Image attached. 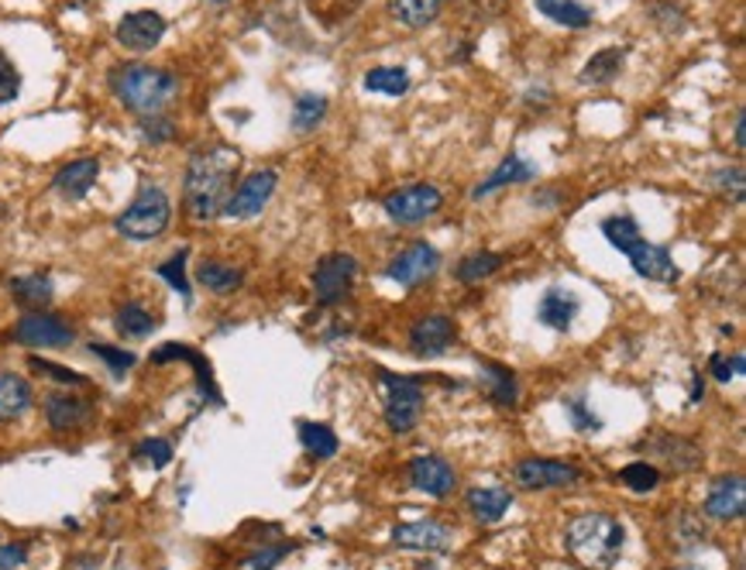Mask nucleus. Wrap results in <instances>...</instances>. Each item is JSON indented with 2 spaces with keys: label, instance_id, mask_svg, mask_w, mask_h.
I'll use <instances>...</instances> for the list:
<instances>
[{
  "label": "nucleus",
  "instance_id": "c03bdc74",
  "mask_svg": "<svg viewBox=\"0 0 746 570\" xmlns=\"http://www.w3.org/2000/svg\"><path fill=\"white\" fill-rule=\"evenodd\" d=\"M134 453H138V458H145L152 468H165L172 461V443L162 440V437H152V440H141L134 447Z\"/></svg>",
  "mask_w": 746,
  "mask_h": 570
},
{
  "label": "nucleus",
  "instance_id": "4be33fe9",
  "mask_svg": "<svg viewBox=\"0 0 746 570\" xmlns=\"http://www.w3.org/2000/svg\"><path fill=\"white\" fill-rule=\"evenodd\" d=\"M537 176V165L533 162H527L523 155H506L499 165H496V173L485 179V183H478L475 186V199H482V196H489V193H496V189H502V186H516V183H530Z\"/></svg>",
  "mask_w": 746,
  "mask_h": 570
},
{
  "label": "nucleus",
  "instance_id": "423d86ee",
  "mask_svg": "<svg viewBox=\"0 0 746 570\" xmlns=\"http://www.w3.org/2000/svg\"><path fill=\"white\" fill-rule=\"evenodd\" d=\"M379 385H382V413L392 434H410L417 430V423L423 416V403L426 392L420 385V379H407L379 368Z\"/></svg>",
  "mask_w": 746,
  "mask_h": 570
},
{
  "label": "nucleus",
  "instance_id": "5fc2aeb1",
  "mask_svg": "<svg viewBox=\"0 0 746 570\" xmlns=\"http://www.w3.org/2000/svg\"><path fill=\"white\" fill-rule=\"evenodd\" d=\"M681 570H692V567H681Z\"/></svg>",
  "mask_w": 746,
  "mask_h": 570
},
{
  "label": "nucleus",
  "instance_id": "79ce46f5",
  "mask_svg": "<svg viewBox=\"0 0 746 570\" xmlns=\"http://www.w3.org/2000/svg\"><path fill=\"white\" fill-rule=\"evenodd\" d=\"M21 94V73L18 66L11 63V55L0 48V107L4 103H14Z\"/></svg>",
  "mask_w": 746,
  "mask_h": 570
},
{
  "label": "nucleus",
  "instance_id": "c756f323",
  "mask_svg": "<svg viewBox=\"0 0 746 570\" xmlns=\"http://www.w3.org/2000/svg\"><path fill=\"white\" fill-rule=\"evenodd\" d=\"M671 544H674L678 550H684V553L705 544V526H702V519L695 516L692 508H678V512H671Z\"/></svg>",
  "mask_w": 746,
  "mask_h": 570
},
{
  "label": "nucleus",
  "instance_id": "a878e982",
  "mask_svg": "<svg viewBox=\"0 0 746 570\" xmlns=\"http://www.w3.org/2000/svg\"><path fill=\"white\" fill-rule=\"evenodd\" d=\"M465 505L472 508V516L478 523H499L512 508V495L506 489H472Z\"/></svg>",
  "mask_w": 746,
  "mask_h": 570
},
{
  "label": "nucleus",
  "instance_id": "a19ab883",
  "mask_svg": "<svg viewBox=\"0 0 746 570\" xmlns=\"http://www.w3.org/2000/svg\"><path fill=\"white\" fill-rule=\"evenodd\" d=\"M90 354H97L104 364H107V372L113 375V379H125L131 368H134V354L131 351H125V348H113V344H90Z\"/></svg>",
  "mask_w": 746,
  "mask_h": 570
},
{
  "label": "nucleus",
  "instance_id": "c9c22d12",
  "mask_svg": "<svg viewBox=\"0 0 746 570\" xmlns=\"http://www.w3.org/2000/svg\"><path fill=\"white\" fill-rule=\"evenodd\" d=\"M327 97L321 94H300L293 100V128L296 131H313L324 118H327Z\"/></svg>",
  "mask_w": 746,
  "mask_h": 570
},
{
  "label": "nucleus",
  "instance_id": "412c9836",
  "mask_svg": "<svg viewBox=\"0 0 746 570\" xmlns=\"http://www.w3.org/2000/svg\"><path fill=\"white\" fill-rule=\"evenodd\" d=\"M97 179H100V162L97 158H76V162L63 165L60 173H55L52 186L63 199H69V204H79V199L90 196Z\"/></svg>",
  "mask_w": 746,
  "mask_h": 570
},
{
  "label": "nucleus",
  "instance_id": "f3484780",
  "mask_svg": "<svg viewBox=\"0 0 746 570\" xmlns=\"http://www.w3.org/2000/svg\"><path fill=\"white\" fill-rule=\"evenodd\" d=\"M392 544L403 550H423V553H444L451 547V529L437 519L403 523L392 529Z\"/></svg>",
  "mask_w": 746,
  "mask_h": 570
},
{
  "label": "nucleus",
  "instance_id": "ea45409f",
  "mask_svg": "<svg viewBox=\"0 0 746 570\" xmlns=\"http://www.w3.org/2000/svg\"><path fill=\"white\" fill-rule=\"evenodd\" d=\"M457 11H462V18H468V21L489 24L509 11V0H457Z\"/></svg>",
  "mask_w": 746,
  "mask_h": 570
},
{
  "label": "nucleus",
  "instance_id": "603ef678",
  "mask_svg": "<svg viewBox=\"0 0 746 570\" xmlns=\"http://www.w3.org/2000/svg\"><path fill=\"white\" fill-rule=\"evenodd\" d=\"M733 141H736V152H743L746 138H743V113H736V128H733Z\"/></svg>",
  "mask_w": 746,
  "mask_h": 570
},
{
  "label": "nucleus",
  "instance_id": "2f4dec72",
  "mask_svg": "<svg viewBox=\"0 0 746 570\" xmlns=\"http://www.w3.org/2000/svg\"><path fill=\"white\" fill-rule=\"evenodd\" d=\"M300 443L310 458H334L337 453V434L331 430L327 423H310V419H300Z\"/></svg>",
  "mask_w": 746,
  "mask_h": 570
},
{
  "label": "nucleus",
  "instance_id": "aec40b11",
  "mask_svg": "<svg viewBox=\"0 0 746 570\" xmlns=\"http://www.w3.org/2000/svg\"><path fill=\"white\" fill-rule=\"evenodd\" d=\"M579 309H582V299L575 293L564 289V285H548L543 296H540V303H537V320L543 327L564 333V330H571V324H575Z\"/></svg>",
  "mask_w": 746,
  "mask_h": 570
},
{
  "label": "nucleus",
  "instance_id": "cd10ccee",
  "mask_svg": "<svg viewBox=\"0 0 746 570\" xmlns=\"http://www.w3.org/2000/svg\"><path fill=\"white\" fill-rule=\"evenodd\" d=\"M623 63H626L623 48H602L585 63L582 83H588V87H609V83L623 73Z\"/></svg>",
  "mask_w": 746,
  "mask_h": 570
},
{
  "label": "nucleus",
  "instance_id": "1a4fd4ad",
  "mask_svg": "<svg viewBox=\"0 0 746 570\" xmlns=\"http://www.w3.org/2000/svg\"><path fill=\"white\" fill-rule=\"evenodd\" d=\"M386 213L396 223H423L426 217H434L444 207V196L437 186L430 183H413L386 196Z\"/></svg>",
  "mask_w": 746,
  "mask_h": 570
},
{
  "label": "nucleus",
  "instance_id": "2eb2a0df",
  "mask_svg": "<svg viewBox=\"0 0 746 570\" xmlns=\"http://www.w3.org/2000/svg\"><path fill=\"white\" fill-rule=\"evenodd\" d=\"M702 512L709 519H720V523H733L746 512V481L739 474H723L712 481V489L705 495V505Z\"/></svg>",
  "mask_w": 746,
  "mask_h": 570
},
{
  "label": "nucleus",
  "instance_id": "4468645a",
  "mask_svg": "<svg viewBox=\"0 0 746 570\" xmlns=\"http://www.w3.org/2000/svg\"><path fill=\"white\" fill-rule=\"evenodd\" d=\"M454 344V320L447 313H426L410 327V351L423 361L441 358Z\"/></svg>",
  "mask_w": 746,
  "mask_h": 570
},
{
  "label": "nucleus",
  "instance_id": "f704fd0d",
  "mask_svg": "<svg viewBox=\"0 0 746 570\" xmlns=\"http://www.w3.org/2000/svg\"><path fill=\"white\" fill-rule=\"evenodd\" d=\"M502 254L499 251H475V254H468V259H462V265H457V282H465V285H475V282H482V278H489V275H496L499 268H502Z\"/></svg>",
  "mask_w": 746,
  "mask_h": 570
},
{
  "label": "nucleus",
  "instance_id": "5701e85b",
  "mask_svg": "<svg viewBox=\"0 0 746 570\" xmlns=\"http://www.w3.org/2000/svg\"><path fill=\"white\" fill-rule=\"evenodd\" d=\"M32 403H35L32 382L14 375V372L0 375V419H18V416H24L28 409H32Z\"/></svg>",
  "mask_w": 746,
  "mask_h": 570
},
{
  "label": "nucleus",
  "instance_id": "7ed1b4c3",
  "mask_svg": "<svg viewBox=\"0 0 746 570\" xmlns=\"http://www.w3.org/2000/svg\"><path fill=\"white\" fill-rule=\"evenodd\" d=\"M110 90L121 100V107H128L131 113H138V118H152V113L165 110L172 100H176L180 83L169 69L128 63L110 73Z\"/></svg>",
  "mask_w": 746,
  "mask_h": 570
},
{
  "label": "nucleus",
  "instance_id": "0eeeda50",
  "mask_svg": "<svg viewBox=\"0 0 746 570\" xmlns=\"http://www.w3.org/2000/svg\"><path fill=\"white\" fill-rule=\"evenodd\" d=\"M11 340L21 348H69L76 340V330L69 320L55 317V313H42V309H28L24 317L14 324Z\"/></svg>",
  "mask_w": 746,
  "mask_h": 570
},
{
  "label": "nucleus",
  "instance_id": "58836bf2",
  "mask_svg": "<svg viewBox=\"0 0 746 570\" xmlns=\"http://www.w3.org/2000/svg\"><path fill=\"white\" fill-rule=\"evenodd\" d=\"M564 413H567L571 426H575L579 434H598V430H602V419L592 413V406H588V398H585V395H567V398H564Z\"/></svg>",
  "mask_w": 746,
  "mask_h": 570
},
{
  "label": "nucleus",
  "instance_id": "72a5a7b5",
  "mask_svg": "<svg viewBox=\"0 0 746 570\" xmlns=\"http://www.w3.org/2000/svg\"><path fill=\"white\" fill-rule=\"evenodd\" d=\"M537 11L543 18L564 24V28H588L592 24V11L582 4V0H537Z\"/></svg>",
  "mask_w": 746,
  "mask_h": 570
},
{
  "label": "nucleus",
  "instance_id": "7c9ffc66",
  "mask_svg": "<svg viewBox=\"0 0 746 570\" xmlns=\"http://www.w3.org/2000/svg\"><path fill=\"white\" fill-rule=\"evenodd\" d=\"M113 327H118L121 337L138 340V337H149L159 327V320L141 303H125L118 313H113Z\"/></svg>",
  "mask_w": 746,
  "mask_h": 570
},
{
  "label": "nucleus",
  "instance_id": "393cba45",
  "mask_svg": "<svg viewBox=\"0 0 746 570\" xmlns=\"http://www.w3.org/2000/svg\"><path fill=\"white\" fill-rule=\"evenodd\" d=\"M386 11L403 28H426L444 11V0H386Z\"/></svg>",
  "mask_w": 746,
  "mask_h": 570
},
{
  "label": "nucleus",
  "instance_id": "f03ea898",
  "mask_svg": "<svg viewBox=\"0 0 746 570\" xmlns=\"http://www.w3.org/2000/svg\"><path fill=\"white\" fill-rule=\"evenodd\" d=\"M626 544V529L619 519L606 512H585V516L571 519L564 529V547L582 567L592 570H613Z\"/></svg>",
  "mask_w": 746,
  "mask_h": 570
},
{
  "label": "nucleus",
  "instance_id": "bb28decb",
  "mask_svg": "<svg viewBox=\"0 0 746 570\" xmlns=\"http://www.w3.org/2000/svg\"><path fill=\"white\" fill-rule=\"evenodd\" d=\"M482 379H485V392L493 395V403L512 409L516 403H520V385H516L512 372L496 361H482Z\"/></svg>",
  "mask_w": 746,
  "mask_h": 570
},
{
  "label": "nucleus",
  "instance_id": "f8f14e48",
  "mask_svg": "<svg viewBox=\"0 0 746 570\" xmlns=\"http://www.w3.org/2000/svg\"><path fill=\"white\" fill-rule=\"evenodd\" d=\"M437 268H441V251L434 244H426V241H417V244L399 251L396 259L389 262L386 278L396 282V285H407V289H413V285L426 282Z\"/></svg>",
  "mask_w": 746,
  "mask_h": 570
},
{
  "label": "nucleus",
  "instance_id": "49530a36",
  "mask_svg": "<svg viewBox=\"0 0 746 570\" xmlns=\"http://www.w3.org/2000/svg\"><path fill=\"white\" fill-rule=\"evenodd\" d=\"M650 18L664 28V35H678L684 32V14L674 4H650Z\"/></svg>",
  "mask_w": 746,
  "mask_h": 570
},
{
  "label": "nucleus",
  "instance_id": "37998d69",
  "mask_svg": "<svg viewBox=\"0 0 746 570\" xmlns=\"http://www.w3.org/2000/svg\"><path fill=\"white\" fill-rule=\"evenodd\" d=\"M141 138L149 141V145H165V141L176 138V124H172L169 118H159V113H152V118L141 121Z\"/></svg>",
  "mask_w": 746,
  "mask_h": 570
},
{
  "label": "nucleus",
  "instance_id": "9b49d317",
  "mask_svg": "<svg viewBox=\"0 0 746 570\" xmlns=\"http://www.w3.org/2000/svg\"><path fill=\"white\" fill-rule=\"evenodd\" d=\"M275 186H279V173H275V168H262V173L245 176L241 186L231 196H227L224 217H231V220H251V217H258V213L266 210L269 199H272Z\"/></svg>",
  "mask_w": 746,
  "mask_h": 570
},
{
  "label": "nucleus",
  "instance_id": "473e14b6",
  "mask_svg": "<svg viewBox=\"0 0 746 570\" xmlns=\"http://www.w3.org/2000/svg\"><path fill=\"white\" fill-rule=\"evenodd\" d=\"M11 296L28 309H39V306L52 303L55 289H52L48 275H18V278H11Z\"/></svg>",
  "mask_w": 746,
  "mask_h": 570
},
{
  "label": "nucleus",
  "instance_id": "39448f33",
  "mask_svg": "<svg viewBox=\"0 0 746 570\" xmlns=\"http://www.w3.org/2000/svg\"><path fill=\"white\" fill-rule=\"evenodd\" d=\"M172 220V204H169V193L145 183L138 189V196L131 204L118 213L113 220V231L128 241H155L165 234V227Z\"/></svg>",
  "mask_w": 746,
  "mask_h": 570
},
{
  "label": "nucleus",
  "instance_id": "a18cd8bd",
  "mask_svg": "<svg viewBox=\"0 0 746 570\" xmlns=\"http://www.w3.org/2000/svg\"><path fill=\"white\" fill-rule=\"evenodd\" d=\"M28 364H32L39 375H45V379H55V382H63V385H86V379H83V375L69 372V368L55 364V361H45V358H32V361H28Z\"/></svg>",
  "mask_w": 746,
  "mask_h": 570
},
{
  "label": "nucleus",
  "instance_id": "6ab92c4d",
  "mask_svg": "<svg viewBox=\"0 0 746 570\" xmlns=\"http://www.w3.org/2000/svg\"><path fill=\"white\" fill-rule=\"evenodd\" d=\"M410 481L413 489L426 492L430 498H444L454 492L457 478H454V468L444 458H437V453H420V458L410 461Z\"/></svg>",
  "mask_w": 746,
  "mask_h": 570
},
{
  "label": "nucleus",
  "instance_id": "de8ad7c7",
  "mask_svg": "<svg viewBox=\"0 0 746 570\" xmlns=\"http://www.w3.org/2000/svg\"><path fill=\"white\" fill-rule=\"evenodd\" d=\"M293 547L290 544H279V547H266V550H258V553H251L248 560H245V567L248 570H272L285 553H290Z\"/></svg>",
  "mask_w": 746,
  "mask_h": 570
},
{
  "label": "nucleus",
  "instance_id": "20e7f679",
  "mask_svg": "<svg viewBox=\"0 0 746 570\" xmlns=\"http://www.w3.org/2000/svg\"><path fill=\"white\" fill-rule=\"evenodd\" d=\"M602 234L613 248H619L634 272L647 282H678V265L671 259V251L661 248V244H650L634 217H606L602 220Z\"/></svg>",
  "mask_w": 746,
  "mask_h": 570
},
{
  "label": "nucleus",
  "instance_id": "dca6fc26",
  "mask_svg": "<svg viewBox=\"0 0 746 570\" xmlns=\"http://www.w3.org/2000/svg\"><path fill=\"white\" fill-rule=\"evenodd\" d=\"M640 450H647L653 461H661L674 471H695L702 464V450L699 443L684 440V437H674V434H650Z\"/></svg>",
  "mask_w": 746,
  "mask_h": 570
},
{
  "label": "nucleus",
  "instance_id": "c85d7f7f",
  "mask_svg": "<svg viewBox=\"0 0 746 570\" xmlns=\"http://www.w3.org/2000/svg\"><path fill=\"white\" fill-rule=\"evenodd\" d=\"M365 90L382 97H403L410 90V73L403 66H376L365 73Z\"/></svg>",
  "mask_w": 746,
  "mask_h": 570
},
{
  "label": "nucleus",
  "instance_id": "3c124183",
  "mask_svg": "<svg viewBox=\"0 0 746 570\" xmlns=\"http://www.w3.org/2000/svg\"><path fill=\"white\" fill-rule=\"evenodd\" d=\"M28 560V544H0V570H18Z\"/></svg>",
  "mask_w": 746,
  "mask_h": 570
},
{
  "label": "nucleus",
  "instance_id": "e433bc0d",
  "mask_svg": "<svg viewBox=\"0 0 746 570\" xmlns=\"http://www.w3.org/2000/svg\"><path fill=\"white\" fill-rule=\"evenodd\" d=\"M186 262H190V248H180L176 254H172L169 262H162L155 272H159V278H165L172 289H176L186 303L193 299V285H190V278H186Z\"/></svg>",
  "mask_w": 746,
  "mask_h": 570
},
{
  "label": "nucleus",
  "instance_id": "ddd939ff",
  "mask_svg": "<svg viewBox=\"0 0 746 570\" xmlns=\"http://www.w3.org/2000/svg\"><path fill=\"white\" fill-rule=\"evenodd\" d=\"M113 39H118L121 48L145 55L159 48V42L165 39V18L159 11H131L113 28Z\"/></svg>",
  "mask_w": 746,
  "mask_h": 570
},
{
  "label": "nucleus",
  "instance_id": "864d4df0",
  "mask_svg": "<svg viewBox=\"0 0 746 570\" xmlns=\"http://www.w3.org/2000/svg\"><path fill=\"white\" fill-rule=\"evenodd\" d=\"M210 4H224V0H210Z\"/></svg>",
  "mask_w": 746,
  "mask_h": 570
},
{
  "label": "nucleus",
  "instance_id": "4c0bfd02",
  "mask_svg": "<svg viewBox=\"0 0 746 570\" xmlns=\"http://www.w3.org/2000/svg\"><path fill=\"white\" fill-rule=\"evenodd\" d=\"M619 481L626 484L629 492L647 495V492L657 489V484H661V471H657L653 464H647V461H634V464H626V468L619 471Z\"/></svg>",
  "mask_w": 746,
  "mask_h": 570
},
{
  "label": "nucleus",
  "instance_id": "a211bd4d",
  "mask_svg": "<svg viewBox=\"0 0 746 570\" xmlns=\"http://www.w3.org/2000/svg\"><path fill=\"white\" fill-rule=\"evenodd\" d=\"M94 416V406L79 395H66V392H52L45 395V423L55 434H73L83 430Z\"/></svg>",
  "mask_w": 746,
  "mask_h": 570
},
{
  "label": "nucleus",
  "instance_id": "b1692460",
  "mask_svg": "<svg viewBox=\"0 0 746 570\" xmlns=\"http://www.w3.org/2000/svg\"><path fill=\"white\" fill-rule=\"evenodd\" d=\"M196 282L204 285L207 293H214V296H231V293L241 289L245 272L235 268V265H224V262L207 259V262H199V265H196Z\"/></svg>",
  "mask_w": 746,
  "mask_h": 570
},
{
  "label": "nucleus",
  "instance_id": "f257e3e1",
  "mask_svg": "<svg viewBox=\"0 0 746 570\" xmlns=\"http://www.w3.org/2000/svg\"><path fill=\"white\" fill-rule=\"evenodd\" d=\"M238 165H241L238 149H227V145L204 149L190 158L183 176V207L196 223L217 220L224 213V204L227 196H231V186L238 176Z\"/></svg>",
  "mask_w": 746,
  "mask_h": 570
},
{
  "label": "nucleus",
  "instance_id": "8fccbe9b",
  "mask_svg": "<svg viewBox=\"0 0 746 570\" xmlns=\"http://www.w3.org/2000/svg\"><path fill=\"white\" fill-rule=\"evenodd\" d=\"M715 183L723 186V193L736 207L743 204V168H723V173H715Z\"/></svg>",
  "mask_w": 746,
  "mask_h": 570
},
{
  "label": "nucleus",
  "instance_id": "9d476101",
  "mask_svg": "<svg viewBox=\"0 0 746 570\" xmlns=\"http://www.w3.org/2000/svg\"><path fill=\"white\" fill-rule=\"evenodd\" d=\"M512 481L527 492H543V489H575L582 481V471L575 464L551 461V458H527L512 468Z\"/></svg>",
  "mask_w": 746,
  "mask_h": 570
},
{
  "label": "nucleus",
  "instance_id": "6e6552de",
  "mask_svg": "<svg viewBox=\"0 0 746 570\" xmlns=\"http://www.w3.org/2000/svg\"><path fill=\"white\" fill-rule=\"evenodd\" d=\"M355 275H358V262L352 254H344V251L324 254L317 268H313V296H317L321 306H337L352 293Z\"/></svg>",
  "mask_w": 746,
  "mask_h": 570
},
{
  "label": "nucleus",
  "instance_id": "09e8293b",
  "mask_svg": "<svg viewBox=\"0 0 746 570\" xmlns=\"http://www.w3.org/2000/svg\"><path fill=\"white\" fill-rule=\"evenodd\" d=\"M746 358L743 354H733V361H726V358H720L715 354L712 358V375H715V382H729V379H739L743 372H746Z\"/></svg>",
  "mask_w": 746,
  "mask_h": 570
}]
</instances>
